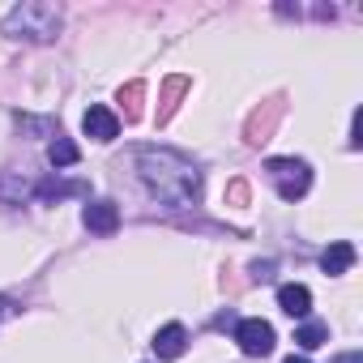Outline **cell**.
Instances as JSON below:
<instances>
[{
	"label": "cell",
	"mask_w": 363,
	"mask_h": 363,
	"mask_svg": "<svg viewBox=\"0 0 363 363\" xmlns=\"http://www.w3.org/2000/svg\"><path fill=\"white\" fill-rule=\"evenodd\" d=\"M0 30L9 39H26V43H52L60 35V9L48 5V0H22V5L5 13Z\"/></svg>",
	"instance_id": "7a4b0ae2"
},
{
	"label": "cell",
	"mask_w": 363,
	"mask_h": 363,
	"mask_svg": "<svg viewBox=\"0 0 363 363\" xmlns=\"http://www.w3.org/2000/svg\"><path fill=\"white\" fill-rule=\"evenodd\" d=\"M227 201H231V206H244V201H248V184H244V179H231Z\"/></svg>",
	"instance_id": "e0dca14e"
},
{
	"label": "cell",
	"mask_w": 363,
	"mask_h": 363,
	"mask_svg": "<svg viewBox=\"0 0 363 363\" xmlns=\"http://www.w3.org/2000/svg\"><path fill=\"white\" fill-rule=\"evenodd\" d=\"M278 308L286 312V316H308L312 312V291L308 286H299V282H286V286H278Z\"/></svg>",
	"instance_id": "9c48e42d"
},
{
	"label": "cell",
	"mask_w": 363,
	"mask_h": 363,
	"mask_svg": "<svg viewBox=\"0 0 363 363\" xmlns=\"http://www.w3.org/2000/svg\"><path fill=\"white\" fill-rule=\"evenodd\" d=\"M325 337H329V325H320V320H308V325H299V329H295V342H299L303 350L325 346Z\"/></svg>",
	"instance_id": "2e32d148"
},
{
	"label": "cell",
	"mask_w": 363,
	"mask_h": 363,
	"mask_svg": "<svg viewBox=\"0 0 363 363\" xmlns=\"http://www.w3.org/2000/svg\"><path fill=\"white\" fill-rule=\"evenodd\" d=\"M82 223H86L94 235H116V227H120V210H116L111 201H94V206H86Z\"/></svg>",
	"instance_id": "ba28073f"
},
{
	"label": "cell",
	"mask_w": 363,
	"mask_h": 363,
	"mask_svg": "<svg viewBox=\"0 0 363 363\" xmlns=\"http://www.w3.org/2000/svg\"><path fill=\"white\" fill-rule=\"evenodd\" d=\"M141 184L162 201V206H193L201 193V171L179 154V150H162V145H145L133 154Z\"/></svg>",
	"instance_id": "6da1fadb"
},
{
	"label": "cell",
	"mask_w": 363,
	"mask_h": 363,
	"mask_svg": "<svg viewBox=\"0 0 363 363\" xmlns=\"http://www.w3.org/2000/svg\"><path fill=\"white\" fill-rule=\"evenodd\" d=\"M82 128H86V137H94V141H116V137H120V120H116V111L103 107V103H94V107L82 116Z\"/></svg>",
	"instance_id": "8992f818"
},
{
	"label": "cell",
	"mask_w": 363,
	"mask_h": 363,
	"mask_svg": "<svg viewBox=\"0 0 363 363\" xmlns=\"http://www.w3.org/2000/svg\"><path fill=\"white\" fill-rule=\"evenodd\" d=\"M286 363H308V359H295V354H291V359H286Z\"/></svg>",
	"instance_id": "44dd1931"
},
{
	"label": "cell",
	"mask_w": 363,
	"mask_h": 363,
	"mask_svg": "<svg viewBox=\"0 0 363 363\" xmlns=\"http://www.w3.org/2000/svg\"><path fill=\"white\" fill-rule=\"evenodd\" d=\"M90 193L82 179H73V184H60V179H43V184H35V197L39 201H60V197H82Z\"/></svg>",
	"instance_id": "8fae6325"
},
{
	"label": "cell",
	"mask_w": 363,
	"mask_h": 363,
	"mask_svg": "<svg viewBox=\"0 0 363 363\" xmlns=\"http://www.w3.org/2000/svg\"><path fill=\"white\" fill-rule=\"evenodd\" d=\"M141 99H145V82H128V86H120V107H124V120H128V124L141 120Z\"/></svg>",
	"instance_id": "4fadbf2b"
},
{
	"label": "cell",
	"mask_w": 363,
	"mask_h": 363,
	"mask_svg": "<svg viewBox=\"0 0 363 363\" xmlns=\"http://www.w3.org/2000/svg\"><path fill=\"white\" fill-rule=\"evenodd\" d=\"M235 342H240V350H244V354L265 359V354L274 350V325H269V320H261V316H248V320H240V325H235Z\"/></svg>",
	"instance_id": "277c9868"
},
{
	"label": "cell",
	"mask_w": 363,
	"mask_h": 363,
	"mask_svg": "<svg viewBox=\"0 0 363 363\" xmlns=\"http://www.w3.org/2000/svg\"><path fill=\"white\" fill-rule=\"evenodd\" d=\"M350 265H354V244H350V240H337V244H329V248H325V257H320V269H325L329 278L346 274Z\"/></svg>",
	"instance_id": "30bf717a"
},
{
	"label": "cell",
	"mask_w": 363,
	"mask_h": 363,
	"mask_svg": "<svg viewBox=\"0 0 363 363\" xmlns=\"http://www.w3.org/2000/svg\"><path fill=\"white\" fill-rule=\"evenodd\" d=\"M9 312H13V303H9V299H0V320H5Z\"/></svg>",
	"instance_id": "ffe728a7"
},
{
	"label": "cell",
	"mask_w": 363,
	"mask_h": 363,
	"mask_svg": "<svg viewBox=\"0 0 363 363\" xmlns=\"http://www.w3.org/2000/svg\"><path fill=\"white\" fill-rule=\"evenodd\" d=\"M189 86H193V82H189L184 73H175V77H167V86H162V107H158V124H167V120H171V111L179 107L175 99H179V94H184Z\"/></svg>",
	"instance_id": "7c38bea8"
},
{
	"label": "cell",
	"mask_w": 363,
	"mask_h": 363,
	"mask_svg": "<svg viewBox=\"0 0 363 363\" xmlns=\"http://www.w3.org/2000/svg\"><path fill=\"white\" fill-rule=\"evenodd\" d=\"M265 175H269V184L278 189L282 201H299L312 189V171H308L303 158H269L265 162Z\"/></svg>",
	"instance_id": "3957f363"
},
{
	"label": "cell",
	"mask_w": 363,
	"mask_h": 363,
	"mask_svg": "<svg viewBox=\"0 0 363 363\" xmlns=\"http://www.w3.org/2000/svg\"><path fill=\"white\" fill-rule=\"evenodd\" d=\"M333 363H363V359H359V350H350V354H342V359H333Z\"/></svg>",
	"instance_id": "d6986e66"
},
{
	"label": "cell",
	"mask_w": 363,
	"mask_h": 363,
	"mask_svg": "<svg viewBox=\"0 0 363 363\" xmlns=\"http://www.w3.org/2000/svg\"><path fill=\"white\" fill-rule=\"evenodd\" d=\"M30 193H35V184H26L22 175H0V201H9V206H22Z\"/></svg>",
	"instance_id": "5bb4252c"
},
{
	"label": "cell",
	"mask_w": 363,
	"mask_h": 363,
	"mask_svg": "<svg viewBox=\"0 0 363 363\" xmlns=\"http://www.w3.org/2000/svg\"><path fill=\"white\" fill-rule=\"evenodd\" d=\"M18 124H22V128H35V133H56V124H52V120H30V116H18Z\"/></svg>",
	"instance_id": "ac0fdd59"
},
{
	"label": "cell",
	"mask_w": 363,
	"mask_h": 363,
	"mask_svg": "<svg viewBox=\"0 0 363 363\" xmlns=\"http://www.w3.org/2000/svg\"><path fill=\"white\" fill-rule=\"evenodd\" d=\"M48 158H52V167H73V162L82 158V150H77L69 137H56V141L48 145Z\"/></svg>",
	"instance_id": "9a60e30c"
},
{
	"label": "cell",
	"mask_w": 363,
	"mask_h": 363,
	"mask_svg": "<svg viewBox=\"0 0 363 363\" xmlns=\"http://www.w3.org/2000/svg\"><path fill=\"white\" fill-rule=\"evenodd\" d=\"M189 350V329L184 325H162L158 337H154V354L158 359H179Z\"/></svg>",
	"instance_id": "52a82bcc"
},
{
	"label": "cell",
	"mask_w": 363,
	"mask_h": 363,
	"mask_svg": "<svg viewBox=\"0 0 363 363\" xmlns=\"http://www.w3.org/2000/svg\"><path fill=\"white\" fill-rule=\"evenodd\" d=\"M278 120H282V103H261L252 116H248V128H244V141L248 145H265L269 137H274V128H278Z\"/></svg>",
	"instance_id": "5b68a950"
}]
</instances>
